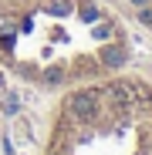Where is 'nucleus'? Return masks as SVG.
Listing matches in <instances>:
<instances>
[{
  "label": "nucleus",
  "mask_w": 152,
  "mask_h": 155,
  "mask_svg": "<svg viewBox=\"0 0 152 155\" xmlns=\"http://www.w3.org/2000/svg\"><path fill=\"white\" fill-rule=\"evenodd\" d=\"M91 34H95V41H108L112 37V27H108V24H95Z\"/></svg>",
  "instance_id": "7"
},
{
  "label": "nucleus",
  "mask_w": 152,
  "mask_h": 155,
  "mask_svg": "<svg viewBox=\"0 0 152 155\" xmlns=\"http://www.w3.org/2000/svg\"><path fill=\"white\" fill-rule=\"evenodd\" d=\"M139 24H142V27H152V4L149 7H139Z\"/></svg>",
  "instance_id": "8"
},
{
  "label": "nucleus",
  "mask_w": 152,
  "mask_h": 155,
  "mask_svg": "<svg viewBox=\"0 0 152 155\" xmlns=\"http://www.w3.org/2000/svg\"><path fill=\"white\" fill-rule=\"evenodd\" d=\"M125 61H129L125 47H118V44H108V47H101V64H105V68H122Z\"/></svg>",
  "instance_id": "2"
},
{
  "label": "nucleus",
  "mask_w": 152,
  "mask_h": 155,
  "mask_svg": "<svg viewBox=\"0 0 152 155\" xmlns=\"http://www.w3.org/2000/svg\"><path fill=\"white\" fill-rule=\"evenodd\" d=\"M61 78H64V71H61V68H47V71H44V84H51V88H54Z\"/></svg>",
  "instance_id": "5"
},
{
  "label": "nucleus",
  "mask_w": 152,
  "mask_h": 155,
  "mask_svg": "<svg viewBox=\"0 0 152 155\" xmlns=\"http://www.w3.org/2000/svg\"><path fill=\"white\" fill-rule=\"evenodd\" d=\"M17 111H20V98L10 91V94L4 98V115H17Z\"/></svg>",
  "instance_id": "4"
},
{
  "label": "nucleus",
  "mask_w": 152,
  "mask_h": 155,
  "mask_svg": "<svg viewBox=\"0 0 152 155\" xmlns=\"http://www.w3.org/2000/svg\"><path fill=\"white\" fill-rule=\"evenodd\" d=\"M68 111H74V118L88 121V118L95 115V94H91V91H74V94L68 98Z\"/></svg>",
  "instance_id": "1"
},
{
  "label": "nucleus",
  "mask_w": 152,
  "mask_h": 155,
  "mask_svg": "<svg viewBox=\"0 0 152 155\" xmlns=\"http://www.w3.org/2000/svg\"><path fill=\"white\" fill-rule=\"evenodd\" d=\"M81 20H85V24H98V7L85 4V7H81Z\"/></svg>",
  "instance_id": "6"
},
{
  "label": "nucleus",
  "mask_w": 152,
  "mask_h": 155,
  "mask_svg": "<svg viewBox=\"0 0 152 155\" xmlns=\"http://www.w3.org/2000/svg\"><path fill=\"white\" fill-rule=\"evenodd\" d=\"M47 14H54V17H68V14H71V4H68V0H54V4L47 7Z\"/></svg>",
  "instance_id": "3"
},
{
  "label": "nucleus",
  "mask_w": 152,
  "mask_h": 155,
  "mask_svg": "<svg viewBox=\"0 0 152 155\" xmlns=\"http://www.w3.org/2000/svg\"><path fill=\"white\" fill-rule=\"evenodd\" d=\"M129 4H132V7L139 10V7H149V4H152V0H129Z\"/></svg>",
  "instance_id": "9"
}]
</instances>
